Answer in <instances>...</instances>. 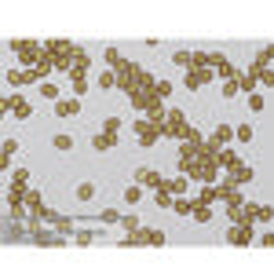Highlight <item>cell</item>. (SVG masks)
Segmentation results:
<instances>
[{
    "label": "cell",
    "mask_w": 274,
    "mask_h": 274,
    "mask_svg": "<svg viewBox=\"0 0 274 274\" xmlns=\"http://www.w3.org/2000/svg\"><path fill=\"white\" fill-rule=\"evenodd\" d=\"M270 59H274V48H270V44H267V48L260 52V59H256V62H260V66H270Z\"/></svg>",
    "instance_id": "41"
},
{
    "label": "cell",
    "mask_w": 274,
    "mask_h": 274,
    "mask_svg": "<svg viewBox=\"0 0 274 274\" xmlns=\"http://www.w3.org/2000/svg\"><path fill=\"white\" fill-rule=\"evenodd\" d=\"M99 219L113 227V223H121V212H117V209H106V212H99Z\"/></svg>",
    "instance_id": "36"
},
{
    "label": "cell",
    "mask_w": 274,
    "mask_h": 274,
    "mask_svg": "<svg viewBox=\"0 0 274 274\" xmlns=\"http://www.w3.org/2000/svg\"><path fill=\"white\" fill-rule=\"evenodd\" d=\"M52 227H55V231H59L62 238H73V234H77V223H73L70 216H59V219H55Z\"/></svg>",
    "instance_id": "9"
},
{
    "label": "cell",
    "mask_w": 274,
    "mask_h": 274,
    "mask_svg": "<svg viewBox=\"0 0 274 274\" xmlns=\"http://www.w3.org/2000/svg\"><path fill=\"white\" fill-rule=\"evenodd\" d=\"M73 66H77V70H84V73H88V66H91V55L77 48V52H73Z\"/></svg>",
    "instance_id": "23"
},
{
    "label": "cell",
    "mask_w": 274,
    "mask_h": 274,
    "mask_svg": "<svg viewBox=\"0 0 274 274\" xmlns=\"http://www.w3.org/2000/svg\"><path fill=\"white\" fill-rule=\"evenodd\" d=\"M154 201L161 205V209H172V201H176V197H172V190H168V187H157V190H154Z\"/></svg>",
    "instance_id": "17"
},
{
    "label": "cell",
    "mask_w": 274,
    "mask_h": 274,
    "mask_svg": "<svg viewBox=\"0 0 274 274\" xmlns=\"http://www.w3.org/2000/svg\"><path fill=\"white\" fill-rule=\"evenodd\" d=\"M103 132H106V135H117V132H121V117H106Z\"/></svg>",
    "instance_id": "35"
},
{
    "label": "cell",
    "mask_w": 274,
    "mask_h": 274,
    "mask_svg": "<svg viewBox=\"0 0 274 274\" xmlns=\"http://www.w3.org/2000/svg\"><path fill=\"white\" fill-rule=\"evenodd\" d=\"M73 146V135H55V150H70Z\"/></svg>",
    "instance_id": "40"
},
{
    "label": "cell",
    "mask_w": 274,
    "mask_h": 274,
    "mask_svg": "<svg viewBox=\"0 0 274 274\" xmlns=\"http://www.w3.org/2000/svg\"><path fill=\"white\" fill-rule=\"evenodd\" d=\"M219 197H216V187L212 183H205V187L197 190V197H194V205H216Z\"/></svg>",
    "instance_id": "11"
},
{
    "label": "cell",
    "mask_w": 274,
    "mask_h": 274,
    "mask_svg": "<svg viewBox=\"0 0 274 274\" xmlns=\"http://www.w3.org/2000/svg\"><path fill=\"white\" fill-rule=\"evenodd\" d=\"M95 84H99V88H106V91H110V88H117V73H113L110 66H106V70L99 73V81H95Z\"/></svg>",
    "instance_id": "18"
},
{
    "label": "cell",
    "mask_w": 274,
    "mask_h": 274,
    "mask_svg": "<svg viewBox=\"0 0 274 274\" xmlns=\"http://www.w3.org/2000/svg\"><path fill=\"white\" fill-rule=\"evenodd\" d=\"M11 113H15V117H18V121H26V117H30V113H33V106H30L26 99H18V106H15Z\"/></svg>",
    "instance_id": "27"
},
{
    "label": "cell",
    "mask_w": 274,
    "mask_h": 274,
    "mask_svg": "<svg viewBox=\"0 0 274 274\" xmlns=\"http://www.w3.org/2000/svg\"><path fill=\"white\" fill-rule=\"evenodd\" d=\"M172 59H176V66H183V70H190V66H194V52H176Z\"/></svg>",
    "instance_id": "25"
},
{
    "label": "cell",
    "mask_w": 274,
    "mask_h": 274,
    "mask_svg": "<svg viewBox=\"0 0 274 274\" xmlns=\"http://www.w3.org/2000/svg\"><path fill=\"white\" fill-rule=\"evenodd\" d=\"M216 70H219V77H223V81H231V77H238V70H234V66L227 62V59H223V62L216 66Z\"/></svg>",
    "instance_id": "32"
},
{
    "label": "cell",
    "mask_w": 274,
    "mask_h": 274,
    "mask_svg": "<svg viewBox=\"0 0 274 274\" xmlns=\"http://www.w3.org/2000/svg\"><path fill=\"white\" fill-rule=\"evenodd\" d=\"M245 77H253V81H260V84H274V73H270V66H260V62H253V66H248V70H245Z\"/></svg>",
    "instance_id": "6"
},
{
    "label": "cell",
    "mask_w": 274,
    "mask_h": 274,
    "mask_svg": "<svg viewBox=\"0 0 274 274\" xmlns=\"http://www.w3.org/2000/svg\"><path fill=\"white\" fill-rule=\"evenodd\" d=\"M263 106H267V99H263V95H256V91H248V110H253V113H260Z\"/></svg>",
    "instance_id": "31"
},
{
    "label": "cell",
    "mask_w": 274,
    "mask_h": 274,
    "mask_svg": "<svg viewBox=\"0 0 274 274\" xmlns=\"http://www.w3.org/2000/svg\"><path fill=\"white\" fill-rule=\"evenodd\" d=\"M190 216H194L197 223H209V219H212V205H194Z\"/></svg>",
    "instance_id": "19"
},
{
    "label": "cell",
    "mask_w": 274,
    "mask_h": 274,
    "mask_svg": "<svg viewBox=\"0 0 274 274\" xmlns=\"http://www.w3.org/2000/svg\"><path fill=\"white\" fill-rule=\"evenodd\" d=\"M11 187L30 190V172H26V168H15V172H11Z\"/></svg>",
    "instance_id": "16"
},
{
    "label": "cell",
    "mask_w": 274,
    "mask_h": 274,
    "mask_svg": "<svg viewBox=\"0 0 274 274\" xmlns=\"http://www.w3.org/2000/svg\"><path fill=\"white\" fill-rule=\"evenodd\" d=\"M212 161H216V168H219V172H227V168H234V165H238V154H234L231 146H219Z\"/></svg>",
    "instance_id": "5"
},
{
    "label": "cell",
    "mask_w": 274,
    "mask_h": 274,
    "mask_svg": "<svg viewBox=\"0 0 274 274\" xmlns=\"http://www.w3.org/2000/svg\"><path fill=\"white\" fill-rule=\"evenodd\" d=\"M26 205H30V209H40V205H44V194L30 187V190H26Z\"/></svg>",
    "instance_id": "28"
},
{
    "label": "cell",
    "mask_w": 274,
    "mask_h": 274,
    "mask_svg": "<svg viewBox=\"0 0 274 274\" xmlns=\"http://www.w3.org/2000/svg\"><path fill=\"white\" fill-rule=\"evenodd\" d=\"M37 91H40L44 99H52V103H59V84H55V81H40V84H37Z\"/></svg>",
    "instance_id": "14"
},
{
    "label": "cell",
    "mask_w": 274,
    "mask_h": 274,
    "mask_svg": "<svg viewBox=\"0 0 274 274\" xmlns=\"http://www.w3.org/2000/svg\"><path fill=\"white\" fill-rule=\"evenodd\" d=\"M187 183H190L187 176H176V179H168V183H165V187L172 190V197H183V194H187Z\"/></svg>",
    "instance_id": "13"
},
{
    "label": "cell",
    "mask_w": 274,
    "mask_h": 274,
    "mask_svg": "<svg viewBox=\"0 0 274 274\" xmlns=\"http://www.w3.org/2000/svg\"><path fill=\"white\" fill-rule=\"evenodd\" d=\"M256 219H260V223H270V219H274L270 205H260V209H256Z\"/></svg>",
    "instance_id": "38"
},
{
    "label": "cell",
    "mask_w": 274,
    "mask_h": 274,
    "mask_svg": "<svg viewBox=\"0 0 274 274\" xmlns=\"http://www.w3.org/2000/svg\"><path fill=\"white\" fill-rule=\"evenodd\" d=\"M73 241H77V245H91V241H99V234H95V231H77Z\"/></svg>",
    "instance_id": "29"
},
{
    "label": "cell",
    "mask_w": 274,
    "mask_h": 274,
    "mask_svg": "<svg viewBox=\"0 0 274 274\" xmlns=\"http://www.w3.org/2000/svg\"><path fill=\"white\" fill-rule=\"evenodd\" d=\"M234 95H241V91H238V77L223 81V99H234Z\"/></svg>",
    "instance_id": "26"
},
{
    "label": "cell",
    "mask_w": 274,
    "mask_h": 274,
    "mask_svg": "<svg viewBox=\"0 0 274 274\" xmlns=\"http://www.w3.org/2000/svg\"><path fill=\"white\" fill-rule=\"evenodd\" d=\"M117 88H121V91H132V88H135V77H117Z\"/></svg>",
    "instance_id": "42"
},
{
    "label": "cell",
    "mask_w": 274,
    "mask_h": 274,
    "mask_svg": "<svg viewBox=\"0 0 274 274\" xmlns=\"http://www.w3.org/2000/svg\"><path fill=\"white\" fill-rule=\"evenodd\" d=\"M70 84H73V95L81 99L84 91H88V73H84V70H77V66H73V70H70Z\"/></svg>",
    "instance_id": "8"
},
{
    "label": "cell",
    "mask_w": 274,
    "mask_h": 274,
    "mask_svg": "<svg viewBox=\"0 0 274 274\" xmlns=\"http://www.w3.org/2000/svg\"><path fill=\"white\" fill-rule=\"evenodd\" d=\"M146 245H165V231H146Z\"/></svg>",
    "instance_id": "37"
},
{
    "label": "cell",
    "mask_w": 274,
    "mask_h": 274,
    "mask_svg": "<svg viewBox=\"0 0 274 274\" xmlns=\"http://www.w3.org/2000/svg\"><path fill=\"white\" fill-rule=\"evenodd\" d=\"M231 139H234V128H231V124H219V128L212 132V139H205V143H209V146H216V150H219V146H227V143H231Z\"/></svg>",
    "instance_id": "7"
},
{
    "label": "cell",
    "mask_w": 274,
    "mask_h": 274,
    "mask_svg": "<svg viewBox=\"0 0 274 274\" xmlns=\"http://www.w3.org/2000/svg\"><path fill=\"white\" fill-rule=\"evenodd\" d=\"M143 201V187H139V183H132V187L124 190V205H139Z\"/></svg>",
    "instance_id": "20"
},
{
    "label": "cell",
    "mask_w": 274,
    "mask_h": 274,
    "mask_svg": "<svg viewBox=\"0 0 274 274\" xmlns=\"http://www.w3.org/2000/svg\"><path fill=\"white\" fill-rule=\"evenodd\" d=\"M168 91H172V84H168V81H157V84H154V95H157V99H165Z\"/></svg>",
    "instance_id": "39"
},
{
    "label": "cell",
    "mask_w": 274,
    "mask_h": 274,
    "mask_svg": "<svg viewBox=\"0 0 274 274\" xmlns=\"http://www.w3.org/2000/svg\"><path fill=\"white\" fill-rule=\"evenodd\" d=\"M157 139H161V128H157V124H150L146 117L135 121V143H139V146H154Z\"/></svg>",
    "instance_id": "2"
},
{
    "label": "cell",
    "mask_w": 274,
    "mask_h": 274,
    "mask_svg": "<svg viewBox=\"0 0 274 274\" xmlns=\"http://www.w3.org/2000/svg\"><path fill=\"white\" fill-rule=\"evenodd\" d=\"M77 113V95L73 99H59L55 103V117H73Z\"/></svg>",
    "instance_id": "10"
},
{
    "label": "cell",
    "mask_w": 274,
    "mask_h": 274,
    "mask_svg": "<svg viewBox=\"0 0 274 274\" xmlns=\"http://www.w3.org/2000/svg\"><path fill=\"white\" fill-rule=\"evenodd\" d=\"M234 139H238V143H253V128H248V124H238V128H234Z\"/></svg>",
    "instance_id": "30"
},
{
    "label": "cell",
    "mask_w": 274,
    "mask_h": 274,
    "mask_svg": "<svg viewBox=\"0 0 274 274\" xmlns=\"http://www.w3.org/2000/svg\"><path fill=\"white\" fill-rule=\"evenodd\" d=\"M209 81H212V70H209V66H194V70H187V77H183V84H187L190 91L205 88Z\"/></svg>",
    "instance_id": "4"
},
{
    "label": "cell",
    "mask_w": 274,
    "mask_h": 274,
    "mask_svg": "<svg viewBox=\"0 0 274 274\" xmlns=\"http://www.w3.org/2000/svg\"><path fill=\"white\" fill-rule=\"evenodd\" d=\"M15 154H18V139H4V168H11Z\"/></svg>",
    "instance_id": "21"
},
{
    "label": "cell",
    "mask_w": 274,
    "mask_h": 274,
    "mask_svg": "<svg viewBox=\"0 0 274 274\" xmlns=\"http://www.w3.org/2000/svg\"><path fill=\"white\" fill-rule=\"evenodd\" d=\"M113 143H117V135H106V132H99V135H95V139H91V146H95L99 154H106V150H110Z\"/></svg>",
    "instance_id": "15"
},
{
    "label": "cell",
    "mask_w": 274,
    "mask_h": 274,
    "mask_svg": "<svg viewBox=\"0 0 274 274\" xmlns=\"http://www.w3.org/2000/svg\"><path fill=\"white\" fill-rule=\"evenodd\" d=\"M4 81H8L11 88H26V77H22V70H8V73H4Z\"/></svg>",
    "instance_id": "24"
},
{
    "label": "cell",
    "mask_w": 274,
    "mask_h": 274,
    "mask_svg": "<svg viewBox=\"0 0 274 274\" xmlns=\"http://www.w3.org/2000/svg\"><path fill=\"white\" fill-rule=\"evenodd\" d=\"M77 197H81V201L95 197V183H81V187H77Z\"/></svg>",
    "instance_id": "33"
},
{
    "label": "cell",
    "mask_w": 274,
    "mask_h": 274,
    "mask_svg": "<svg viewBox=\"0 0 274 274\" xmlns=\"http://www.w3.org/2000/svg\"><path fill=\"white\" fill-rule=\"evenodd\" d=\"M4 245H33V231H30V227H18V223H8Z\"/></svg>",
    "instance_id": "3"
},
{
    "label": "cell",
    "mask_w": 274,
    "mask_h": 274,
    "mask_svg": "<svg viewBox=\"0 0 274 274\" xmlns=\"http://www.w3.org/2000/svg\"><path fill=\"white\" fill-rule=\"evenodd\" d=\"M227 176H231L234 183H248V179H253V168H248V165H234V168H227Z\"/></svg>",
    "instance_id": "12"
},
{
    "label": "cell",
    "mask_w": 274,
    "mask_h": 274,
    "mask_svg": "<svg viewBox=\"0 0 274 274\" xmlns=\"http://www.w3.org/2000/svg\"><path fill=\"white\" fill-rule=\"evenodd\" d=\"M121 227H124V234H135V231H139V219H135V216H121Z\"/></svg>",
    "instance_id": "34"
},
{
    "label": "cell",
    "mask_w": 274,
    "mask_h": 274,
    "mask_svg": "<svg viewBox=\"0 0 274 274\" xmlns=\"http://www.w3.org/2000/svg\"><path fill=\"white\" fill-rule=\"evenodd\" d=\"M190 209H194V201H187V197H176L172 201V212H179V216H190Z\"/></svg>",
    "instance_id": "22"
},
{
    "label": "cell",
    "mask_w": 274,
    "mask_h": 274,
    "mask_svg": "<svg viewBox=\"0 0 274 274\" xmlns=\"http://www.w3.org/2000/svg\"><path fill=\"white\" fill-rule=\"evenodd\" d=\"M8 48L26 62V66H37L40 62V55H44V40H11Z\"/></svg>",
    "instance_id": "1"
}]
</instances>
